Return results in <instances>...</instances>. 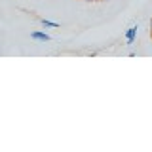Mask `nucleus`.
<instances>
[{"mask_svg":"<svg viewBox=\"0 0 152 152\" xmlns=\"http://www.w3.org/2000/svg\"><path fill=\"white\" fill-rule=\"evenodd\" d=\"M150 32H152V19H150Z\"/></svg>","mask_w":152,"mask_h":152,"instance_id":"39448f33","label":"nucleus"},{"mask_svg":"<svg viewBox=\"0 0 152 152\" xmlns=\"http://www.w3.org/2000/svg\"><path fill=\"white\" fill-rule=\"evenodd\" d=\"M104 2H107V0H104Z\"/></svg>","mask_w":152,"mask_h":152,"instance_id":"423d86ee","label":"nucleus"},{"mask_svg":"<svg viewBox=\"0 0 152 152\" xmlns=\"http://www.w3.org/2000/svg\"><path fill=\"white\" fill-rule=\"evenodd\" d=\"M40 23H42V25H44L46 28H57V27H59V25H57V23L50 21V19H40Z\"/></svg>","mask_w":152,"mask_h":152,"instance_id":"7ed1b4c3","label":"nucleus"},{"mask_svg":"<svg viewBox=\"0 0 152 152\" xmlns=\"http://www.w3.org/2000/svg\"><path fill=\"white\" fill-rule=\"evenodd\" d=\"M31 38H32V40H36V42H50V34H48V32H42V31L31 32Z\"/></svg>","mask_w":152,"mask_h":152,"instance_id":"f257e3e1","label":"nucleus"},{"mask_svg":"<svg viewBox=\"0 0 152 152\" xmlns=\"http://www.w3.org/2000/svg\"><path fill=\"white\" fill-rule=\"evenodd\" d=\"M135 36H137V25L135 27H129L126 31V42H127V46H131L133 42H135Z\"/></svg>","mask_w":152,"mask_h":152,"instance_id":"f03ea898","label":"nucleus"},{"mask_svg":"<svg viewBox=\"0 0 152 152\" xmlns=\"http://www.w3.org/2000/svg\"><path fill=\"white\" fill-rule=\"evenodd\" d=\"M84 2H99V0H84Z\"/></svg>","mask_w":152,"mask_h":152,"instance_id":"20e7f679","label":"nucleus"}]
</instances>
